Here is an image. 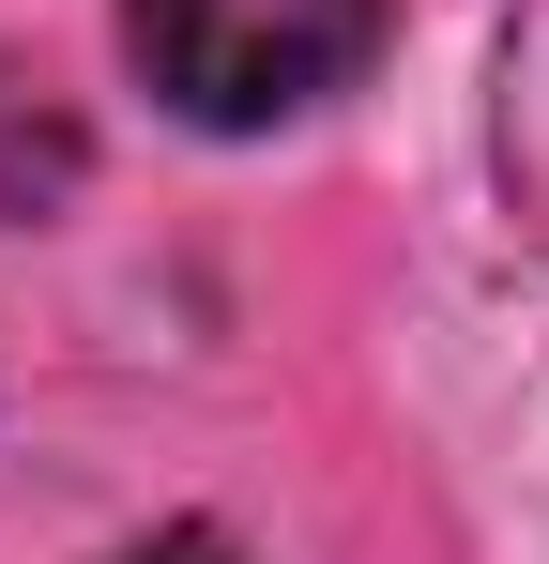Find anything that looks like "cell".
<instances>
[{"mask_svg": "<svg viewBox=\"0 0 549 564\" xmlns=\"http://www.w3.org/2000/svg\"><path fill=\"white\" fill-rule=\"evenodd\" d=\"M122 62L198 138H260L381 62V0H122Z\"/></svg>", "mask_w": 549, "mask_h": 564, "instance_id": "cell-1", "label": "cell"}, {"mask_svg": "<svg viewBox=\"0 0 549 564\" xmlns=\"http://www.w3.org/2000/svg\"><path fill=\"white\" fill-rule=\"evenodd\" d=\"M488 169H504V214L549 260V0L504 15V93H488Z\"/></svg>", "mask_w": 549, "mask_h": 564, "instance_id": "cell-2", "label": "cell"}, {"mask_svg": "<svg viewBox=\"0 0 549 564\" xmlns=\"http://www.w3.org/2000/svg\"><path fill=\"white\" fill-rule=\"evenodd\" d=\"M107 564H245L214 519H169V534H138V550H107Z\"/></svg>", "mask_w": 549, "mask_h": 564, "instance_id": "cell-3", "label": "cell"}]
</instances>
